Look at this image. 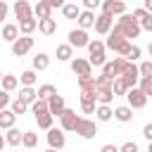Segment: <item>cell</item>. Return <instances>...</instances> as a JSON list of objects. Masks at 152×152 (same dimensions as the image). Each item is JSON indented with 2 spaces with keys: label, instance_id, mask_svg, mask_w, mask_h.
<instances>
[{
  "label": "cell",
  "instance_id": "25",
  "mask_svg": "<svg viewBox=\"0 0 152 152\" xmlns=\"http://www.w3.org/2000/svg\"><path fill=\"white\" fill-rule=\"evenodd\" d=\"M95 116H97V121H112V119H114L112 104H97V107H95Z\"/></svg>",
  "mask_w": 152,
  "mask_h": 152
},
{
  "label": "cell",
  "instance_id": "51",
  "mask_svg": "<svg viewBox=\"0 0 152 152\" xmlns=\"http://www.w3.org/2000/svg\"><path fill=\"white\" fill-rule=\"evenodd\" d=\"M140 26H142V31H152V14H147V19H145Z\"/></svg>",
  "mask_w": 152,
  "mask_h": 152
},
{
  "label": "cell",
  "instance_id": "11",
  "mask_svg": "<svg viewBox=\"0 0 152 152\" xmlns=\"http://www.w3.org/2000/svg\"><path fill=\"white\" fill-rule=\"evenodd\" d=\"M71 71L76 76H90L93 74V64L86 59V57H74L71 59Z\"/></svg>",
  "mask_w": 152,
  "mask_h": 152
},
{
  "label": "cell",
  "instance_id": "16",
  "mask_svg": "<svg viewBox=\"0 0 152 152\" xmlns=\"http://www.w3.org/2000/svg\"><path fill=\"white\" fill-rule=\"evenodd\" d=\"M17 26H19V33H21V36H31V33H33V31L38 28V19H36V17L31 14V17L21 19V21H19Z\"/></svg>",
  "mask_w": 152,
  "mask_h": 152
},
{
  "label": "cell",
  "instance_id": "42",
  "mask_svg": "<svg viewBox=\"0 0 152 152\" xmlns=\"http://www.w3.org/2000/svg\"><path fill=\"white\" fill-rule=\"evenodd\" d=\"M147 14H150V12H147L145 7H138V10H133V19H135V21H140V24L147 19Z\"/></svg>",
  "mask_w": 152,
  "mask_h": 152
},
{
  "label": "cell",
  "instance_id": "13",
  "mask_svg": "<svg viewBox=\"0 0 152 152\" xmlns=\"http://www.w3.org/2000/svg\"><path fill=\"white\" fill-rule=\"evenodd\" d=\"M12 12H14V17L21 21V19H26V17H31V14H33V7L28 5V0H17V2H14V7H12Z\"/></svg>",
  "mask_w": 152,
  "mask_h": 152
},
{
  "label": "cell",
  "instance_id": "59",
  "mask_svg": "<svg viewBox=\"0 0 152 152\" xmlns=\"http://www.w3.org/2000/svg\"><path fill=\"white\" fill-rule=\"evenodd\" d=\"M2 152H5V150H2Z\"/></svg>",
  "mask_w": 152,
  "mask_h": 152
},
{
  "label": "cell",
  "instance_id": "10",
  "mask_svg": "<svg viewBox=\"0 0 152 152\" xmlns=\"http://www.w3.org/2000/svg\"><path fill=\"white\" fill-rule=\"evenodd\" d=\"M112 26H114V17H109V14H104V12L95 17V33L107 36V33L112 31Z\"/></svg>",
  "mask_w": 152,
  "mask_h": 152
},
{
  "label": "cell",
  "instance_id": "35",
  "mask_svg": "<svg viewBox=\"0 0 152 152\" xmlns=\"http://www.w3.org/2000/svg\"><path fill=\"white\" fill-rule=\"evenodd\" d=\"M78 88L81 90H95V76H78Z\"/></svg>",
  "mask_w": 152,
  "mask_h": 152
},
{
  "label": "cell",
  "instance_id": "24",
  "mask_svg": "<svg viewBox=\"0 0 152 152\" xmlns=\"http://www.w3.org/2000/svg\"><path fill=\"white\" fill-rule=\"evenodd\" d=\"M36 116V121H38V128H52V121H55V114H50V109H45V112H38V114H33Z\"/></svg>",
  "mask_w": 152,
  "mask_h": 152
},
{
  "label": "cell",
  "instance_id": "1",
  "mask_svg": "<svg viewBox=\"0 0 152 152\" xmlns=\"http://www.w3.org/2000/svg\"><path fill=\"white\" fill-rule=\"evenodd\" d=\"M116 24L121 26V33H124V38H138L140 36V31H142V26H140V21H135L133 19V14H121L119 19H116Z\"/></svg>",
  "mask_w": 152,
  "mask_h": 152
},
{
  "label": "cell",
  "instance_id": "54",
  "mask_svg": "<svg viewBox=\"0 0 152 152\" xmlns=\"http://www.w3.org/2000/svg\"><path fill=\"white\" fill-rule=\"evenodd\" d=\"M147 52H150V57H152V43H150V45H147Z\"/></svg>",
  "mask_w": 152,
  "mask_h": 152
},
{
  "label": "cell",
  "instance_id": "20",
  "mask_svg": "<svg viewBox=\"0 0 152 152\" xmlns=\"http://www.w3.org/2000/svg\"><path fill=\"white\" fill-rule=\"evenodd\" d=\"M19 100H24V102L31 107V102L38 100V90H36L33 86H21V88H19Z\"/></svg>",
  "mask_w": 152,
  "mask_h": 152
},
{
  "label": "cell",
  "instance_id": "44",
  "mask_svg": "<svg viewBox=\"0 0 152 152\" xmlns=\"http://www.w3.org/2000/svg\"><path fill=\"white\" fill-rule=\"evenodd\" d=\"M10 102H12V100H10V93H7V90H0V112H2V109H7V107H10Z\"/></svg>",
  "mask_w": 152,
  "mask_h": 152
},
{
  "label": "cell",
  "instance_id": "36",
  "mask_svg": "<svg viewBox=\"0 0 152 152\" xmlns=\"http://www.w3.org/2000/svg\"><path fill=\"white\" fill-rule=\"evenodd\" d=\"M10 109H12V112H14L17 116H19V114H26L28 104H26L24 100H19V97H17V100H12V102H10Z\"/></svg>",
  "mask_w": 152,
  "mask_h": 152
},
{
  "label": "cell",
  "instance_id": "55",
  "mask_svg": "<svg viewBox=\"0 0 152 152\" xmlns=\"http://www.w3.org/2000/svg\"><path fill=\"white\" fill-rule=\"evenodd\" d=\"M45 152H59V150H55V147H48V150H45Z\"/></svg>",
  "mask_w": 152,
  "mask_h": 152
},
{
  "label": "cell",
  "instance_id": "6",
  "mask_svg": "<svg viewBox=\"0 0 152 152\" xmlns=\"http://www.w3.org/2000/svg\"><path fill=\"white\" fill-rule=\"evenodd\" d=\"M88 43H90V36H88L86 28H74V31H69V45H71V48H88Z\"/></svg>",
  "mask_w": 152,
  "mask_h": 152
},
{
  "label": "cell",
  "instance_id": "40",
  "mask_svg": "<svg viewBox=\"0 0 152 152\" xmlns=\"http://www.w3.org/2000/svg\"><path fill=\"white\" fill-rule=\"evenodd\" d=\"M45 109H48V100L38 97L36 102H31V112H33V114H38V112H45Z\"/></svg>",
  "mask_w": 152,
  "mask_h": 152
},
{
  "label": "cell",
  "instance_id": "12",
  "mask_svg": "<svg viewBox=\"0 0 152 152\" xmlns=\"http://www.w3.org/2000/svg\"><path fill=\"white\" fill-rule=\"evenodd\" d=\"M48 145L55 147V150H62L66 145V138H64V131L62 128H48Z\"/></svg>",
  "mask_w": 152,
  "mask_h": 152
},
{
  "label": "cell",
  "instance_id": "38",
  "mask_svg": "<svg viewBox=\"0 0 152 152\" xmlns=\"http://www.w3.org/2000/svg\"><path fill=\"white\" fill-rule=\"evenodd\" d=\"M147 97H152V76H145V78H140V86H138Z\"/></svg>",
  "mask_w": 152,
  "mask_h": 152
},
{
  "label": "cell",
  "instance_id": "2",
  "mask_svg": "<svg viewBox=\"0 0 152 152\" xmlns=\"http://www.w3.org/2000/svg\"><path fill=\"white\" fill-rule=\"evenodd\" d=\"M104 50H107V45L102 43V40H93L90 38V43H88V52H90V57H88V62L93 64V66H102L104 62H107V57H104Z\"/></svg>",
  "mask_w": 152,
  "mask_h": 152
},
{
  "label": "cell",
  "instance_id": "28",
  "mask_svg": "<svg viewBox=\"0 0 152 152\" xmlns=\"http://www.w3.org/2000/svg\"><path fill=\"white\" fill-rule=\"evenodd\" d=\"M48 66H50V55L38 52V55L33 57V69H36V71H45Z\"/></svg>",
  "mask_w": 152,
  "mask_h": 152
},
{
  "label": "cell",
  "instance_id": "18",
  "mask_svg": "<svg viewBox=\"0 0 152 152\" xmlns=\"http://www.w3.org/2000/svg\"><path fill=\"white\" fill-rule=\"evenodd\" d=\"M0 38H2V40H7V43H14V40L19 38V26H17V24H2Z\"/></svg>",
  "mask_w": 152,
  "mask_h": 152
},
{
  "label": "cell",
  "instance_id": "43",
  "mask_svg": "<svg viewBox=\"0 0 152 152\" xmlns=\"http://www.w3.org/2000/svg\"><path fill=\"white\" fill-rule=\"evenodd\" d=\"M140 55H142V50H140V48H138V45H133V48H131V52H128V57H126V59H128V62H138V59H140Z\"/></svg>",
  "mask_w": 152,
  "mask_h": 152
},
{
  "label": "cell",
  "instance_id": "49",
  "mask_svg": "<svg viewBox=\"0 0 152 152\" xmlns=\"http://www.w3.org/2000/svg\"><path fill=\"white\" fill-rule=\"evenodd\" d=\"M142 135H145V140H147V142H150V140H152V121H150V124H145V126H142Z\"/></svg>",
  "mask_w": 152,
  "mask_h": 152
},
{
  "label": "cell",
  "instance_id": "29",
  "mask_svg": "<svg viewBox=\"0 0 152 152\" xmlns=\"http://www.w3.org/2000/svg\"><path fill=\"white\" fill-rule=\"evenodd\" d=\"M62 14H64V19H78L81 7H78L76 2H66V5L62 7Z\"/></svg>",
  "mask_w": 152,
  "mask_h": 152
},
{
  "label": "cell",
  "instance_id": "33",
  "mask_svg": "<svg viewBox=\"0 0 152 152\" xmlns=\"http://www.w3.org/2000/svg\"><path fill=\"white\" fill-rule=\"evenodd\" d=\"M21 145H24L26 150H33V147L38 145V135H36L33 131H24V138H21Z\"/></svg>",
  "mask_w": 152,
  "mask_h": 152
},
{
  "label": "cell",
  "instance_id": "30",
  "mask_svg": "<svg viewBox=\"0 0 152 152\" xmlns=\"http://www.w3.org/2000/svg\"><path fill=\"white\" fill-rule=\"evenodd\" d=\"M0 86H2V90L12 93V90L19 86V78H17L14 74H5V76H2V81H0Z\"/></svg>",
  "mask_w": 152,
  "mask_h": 152
},
{
  "label": "cell",
  "instance_id": "15",
  "mask_svg": "<svg viewBox=\"0 0 152 152\" xmlns=\"http://www.w3.org/2000/svg\"><path fill=\"white\" fill-rule=\"evenodd\" d=\"M76 21H78V28H86L88 31V28L95 26V12L93 10H81V14H78Z\"/></svg>",
  "mask_w": 152,
  "mask_h": 152
},
{
  "label": "cell",
  "instance_id": "46",
  "mask_svg": "<svg viewBox=\"0 0 152 152\" xmlns=\"http://www.w3.org/2000/svg\"><path fill=\"white\" fill-rule=\"evenodd\" d=\"M100 5H102V0H83V10H93L95 12Z\"/></svg>",
  "mask_w": 152,
  "mask_h": 152
},
{
  "label": "cell",
  "instance_id": "19",
  "mask_svg": "<svg viewBox=\"0 0 152 152\" xmlns=\"http://www.w3.org/2000/svg\"><path fill=\"white\" fill-rule=\"evenodd\" d=\"M38 31H40L43 36H52V33L57 31V19H52V17L38 19Z\"/></svg>",
  "mask_w": 152,
  "mask_h": 152
},
{
  "label": "cell",
  "instance_id": "48",
  "mask_svg": "<svg viewBox=\"0 0 152 152\" xmlns=\"http://www.w3.org/2000/svg\"><path fill=\"white\" fill-rule=\"evenodd\" d=\"M7 12H10V7H7V2L5 0H0V24L7 19Z\"/></svg>",
  "mask_w": 152,
  "mask_h": 152
},
{
  "label": "cell",
  "instance_id": "50",
  "mask_svg": "<svg viewBox=\"0 0 152 152\" xmlns=\"http://www.w3.org/2000/svg\"><path fill=\"white\" fill-rule=\"evenodd\" d=\"M100 152H119V147H116V145H112V142H107V145H102V147H100Z\"/></svg>",
  "mask_w": 152,
  "mask_h": 152
},
{
  "label": "cell",
  "instance_id": "39",
  "mask_svg": "<svg viewBox=\"0 0 152 152\" xmlns=\"http://www.w3.org/2000/svg\"><path fill=\"white\" fill-rule=\"evenodd\" d=\"M138 69H140V78H145V76H152V59H145V62H140V64H138Z\"/></svg>",
  "mask_w": 152,
  "mask_h": 152
},
{
  "label": "cell",
  "instance_id": "32",
  "mask_svg": "<svg viewBox=\"0 0 152 152\" xmlns=\"http://www.w3.org/2000/svg\"><path fill=\"white\" fill-rule=\"evenodd\" d=\"M52 95H57V88H55L52 83H43V86H38V97H43V100H50Z\"/></svg>",
  "mask_w": 152,
  "mask_h": 152
},
{
  "label": "cell",
  "instance_id": "3",
  "mask_svg": "<svg viewBox=\"0 0 152 152\" xmlns=\"http://www.w3.org/2000/svg\"><path fill=\"white\" fill-rule=\"evenodd\" d=\"M74 131H76V133H78L83 140H90V138H95V135H97V124H95L93 119H86V116H81Z\"/></svg>",
  "mask_w": 152,
  "mask_h": 152
},
{
  "label": "cell",
  "instance_id": "4",
  "mask_svg": "<svg viewBox=\"0 0 152 152\" xmlns=\"http://www.w3.org/2000/svg\"><path fill=\"white\" fill-rule=\"evenodd\" d=\"M126 104H131L133 109H142L145 104H147V95L135 86V88H128V93H126Z\"/></svg>",
  "mask_w": 152,
  "mask_h": 152
},
{
  "label": "cell",
  "instance_id": "7",
  "mask_svg": "<svg viewBox=\"0 0 152 152\" xmlns=\"http://www.w3.org/2000/svg\"><path fill=\"white\" fill-rule=\"evenodd\" d=\"M31 48H33V38H31V36H19V38L12 43V55H14V57H24Z\"/></svg>",
  "mask_w": 152,
  "mask_h": 152
},
{
  "label": "cell",
  "instance_id": "26",
  "mask_svg": "<svg viewBox=\"0 0 152 152\" xmlns=\"http://www.w3.org/2000/svg\"><path fill=\"white\" fill-rule=\"evenodd\" d=\"M21 138H24V133L19 131V128H7V133H5V140H7V145H12V147H19L21 145Z\"/></svg>",
  "mask_w": 152,
  "mask_h": 152
},
{
  "label": "cell",
  "instance_id": "45",
  "mask_svg": "<svg viewBox=\"0 0 152 152\" xmlns=\"http://www.w3.org/2000/svg\"><path fill=\"white\" fill-rule=\"evenodd\" d=\"M119 152H140V150H138V142L128 140V142H124V145L119 147Z\"/></svg>",
  "mask_w": 152,
  "mask_h": 152
},
{
  "label": "cell",
  "instance_id": "34",
  "mask_svg": "<svg viewBox=\"0 0 152 152\" xmlns=\"http://www.w3.org/2000/svg\"><path fill=\"white\" fill-rule=\"evenodd\" d=\"M112 90H114V95H126V93H128V83H126L121 76H116L114 83H112Z\"/></svg>",
  "mask_w": 152,
  "mask_h": 152
},
{
  "label": "cell",
  "instance_id": "23",
  "mask_svg": "<svg viewBox=\"0 0 152 152\" xmlns=\"http://www.w3.org/2000/svg\"><path fill=\"white\" fill-rule=\"evenodd\" d=\"M114 97H116V95H114L112 88H97V90H95V100H97V104H112Z\"/></svg>",
  "mask_w": 152,
  "mask_h": 152
},
{
  "label": "cell",
  "instance_id": "53",
  "mask_svg": "<svg viewBox=\"0 0 152 152\" xmlns=\"http://www.w3.org/2000/svg\"><path fill=\"white\" fill-rule=\"evenodd\" d=\"M5 145H7V140H5V135H2V133H0V152H2V150H5Z\"/></svg>",
  "mask_w": 152,
  "mask_h": 152
},
{
  "label": "cell",
  "instance_id": "57",
  "mask_svg": "<svg viewBox=\"0 0 152 152\" xmlns=\"http://www.w3.org/2000/svg\"><path fill=\"white\" fill-rule=\"evenodd\" d=\"M2 76H5V74H2V71H0V81H2Z\"/></svg>",
  "mask_w": 152,
  "mask_h": 152
},
{
  "label": "cell",
  "instance_id": "58",
  "mask_svg": "<svg viewBox=\"0 0 152 152\" xmlns=\"http://www.w3.org/2000/svg\"><path fill=\"white\" fill-rule=\"evenodd\" d=\"M69 2H76V0H69Z\"/></svg>",
  "mask_w": 152,
  "mask_h": 152
},
{
  "label": "cell",
  "instance_id": "9",
  "mask_svg": "<svg viewBox=\"0 0 152 152\" xmlns=\"http://www.w3.org/2000/svg\"><path fill=\"white\" fill-rule=\"evenodd\" d=\"M78 119H81V116H78L74 109L66 107V109L62 112V116H59V128H62V131H74L76 124H78Z\"/></svg>",
  "mask_w": 152,
  "mask_h": 152
},
{
  "label": "cell",
  "instance_id": "47",
  "mask_svg": "<svg viewBox=\"0 0 152 152\" xmlns=\"http://www.w3.org/2000/svg\"><path fill=\"white\" fill-rule=\"evenodd\" d=\"M43 2H48L52 10H62V7L66 5V0H43Z\"/></svg>",
  "mask_w": 152,
  "mask_h": 152
},
{
  "label": "cell",
  "instance_id": "31",
  "mask_svg": "<svg viewBox=\"0 0 152 152\" xmlns=\"http://www.w3.org/2000/svg\"><path fill=\"white\" fill-rule=\"evenodd\" d=\"M36 78H38L36 69H26V71H21V74H19V81H21V86H33V83H36Z\"/></svg>",
  "mask_w": 152,
  "mask_h": 152
},
{
  "label": "cell",
  "instance_id": "17",
  "mask_svg": "<svg viewBox=\"0 0 152 152\" xmlns=\"http://www.w3.org/2000/svg\"><path fill=\"white\" fill-rule=\"evenodd\" d=\"M114 119L121 121V124H128V121L133 119V107H131V104H119V107H114Z\"/></svg>",
  "mask_w": 152,
  "mask_h": 152
},
{
  "label": "cell",
  "instance_id": "14",
  "mask_svg": "<svg viewBox=\"0 0 152 152\" xmlns=\"http://www.w3.org/2000/svg\"><path fill=\"white\" fill-rule=\"evenodd\" d=\"M48 109H50V114H55L57 119L62 116V112L66 109V104H64V97L57 93V95H52L50 100H48Z\"/></svg>",
  "mask_w": 152,
  "mask_h": 152
},
{
  "label": "cell",
  "instance_id": "41",
  "mask_svg": "<svg viewBox=\"0 0 152 152\" xmlns=\"http://www.w3.org/2000/svg\"><path fill=\"white\" fill-rule=\"evenodd\" d=\"M102 74H107V76H112V78H116V76H119V74H116L114 62H104V64H102Z\"/></svg>",
  "mask_w": 152,
  "mask_h": 152
},
{
  "label": "cell",
  "instance_id": "56",
  "mask_svg": "<svg viewBox=\"0 0 152 152\" xmlns=\"http://www.w3.org/2000/svg\"><path fill=\"white\" fill-rule=\"evenodd\" d=\"M147 152H152V140H150V145H147Z\"/></svg>",
  "mask_w": 152,
  "mask_h": 152
},
{
  "label": "cell",
  "instance_id": "52",
  "mask_svg": "<svg viewBox=\"0 0 152 152\" xmlns=\"http://www.w3.org/2000/svg\"><path fill=\"white\" fill-rule=\"evenodd\" d=\"M142 7H145L150 14H152V0H142Z\"/></svg>",
  "mask_w": 152,
  "mask_h": 152
},
{
  "label": "cell",
  "instance_id": "21",
  "mask_svg": "<svg viewBox=\"0 0 152 152\" xmlns=\"http://www.w3.org/2000/svg\"><path fill=\"white\" fill-rule=\"evenodd\" d=\"M33 17L36 19H48V17H52V7L48 2H43V0H38L33 5Z\"/></svg>",
  "mask_w": 152,
  "mask_h": 152
},
{
  "label": "cell",
  "instance_id": "22",
  "mask_svg": "<svg viewBox=\"0 0 152 152\" xmlns=\"http://www.w3.org/2000/svg\"><path fill=\"white\" fill-rule=\"evenodd\" d=\"M55 55H57L59 62H71V59H74V48H71L69 43H62V45H57Z\"/></svg>",
  "mask_w": 152,
  "mask_h": 152
},
{
  "label": "cell",
  "instance_id": "5",
  "mask_svg": "<svg viewBox=\"0 0 152 152\" xmlns=\"http://www.w3.org/2000/svg\"><path fill=\"white\" fill-rule=\"evenodd\" d=\"M102 12L109 14V17H121L126 14V2L124 0H102Z\"/></svg>",
  "mask_w": 152,
  "mask_h": 152
},
{
  "label": "cell",
  "instance_id": "8",
  "mask_svg": "<svg viewBox=\"0 0 152 152\" xmlns=\"http://www.w3.org/2000/svg\"><path fill=\"white\" fill-rule=\"evenodd\" d=\"M121 78L128 83V88H135L140 83V69H138V64L135 62H128L126 69H124V74H121Z\"/></svg>",
  "mask_w": 152,
  "mask_h": 152
},
{
  "label": "cell",
  "instance_id": "60",
  "mask_svg": "<svg viewBox=\"0 0 152 152\" xmlns=\"http://www.w3.org/2000/svg\"><path fill=\"white\" fill-rule=\"evenodd\" d=\"M5 2H7V0H5Z\"/></svg>",
  "mask_w": 152,
  "mask_h": 152
},
{
  "label": "cell",
  "instance_id": "27",
  "mask_svg": "<svg viewBox=\"0 0 152 152\" xmlns=\"http://www.w3.org/2000/svg\"><path fill=\"white\" fill-rule=\"evenodd\" d=\"M14 121H17V114H14L10 107L0 112V128H5V131H7V128H12V126H14Z\"/></svg>",
  "mask_w": 152,
  "mask_h": 152
},
{
  "label": "cell",
  "instance_id": "37",
  "mask_svg": "<svg viewBox=\"0 0 152 152\" xmlns=\"http://www.w3.org/2000/svg\"><path fill=\"white\" fill-rule=\"evenodd\" d=\"M112 83H114V78H112V76H107V74L95 76V88H112Z\"/></svg>",
  "mask_w": 152,
  "mask_h": 152
}]
</instances>
